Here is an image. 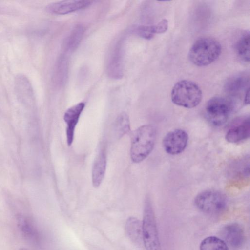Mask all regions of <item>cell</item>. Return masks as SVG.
<instances>
[{"instance_id":"1","label":"cell","mask_w":250,"mask_h":250,"mask_svg":"<svg viewBox=\"0 0 250 250\" xmlns=\"http://www.w3.org/2000/svg\"><path fill=\"white\" fill-rule=\"evenodd\" d=\"M156 137L155 128L151 125H143L132 133L130 157L134 163H140L149 155Z\"/></svg>"},{"instance_id":"2","label":"cell","mask_w":250,"mask_h":250,"mask_svg":"<svg viewBox=\"0 0 250 250\" xmlns=\"http://www.w3.org/2000/svg\"><path fill=\"white\" fill-rule=\"evenodd\" d=\"M222 46L216 39L203 37L192 44L188 53L190 61L198 66H205L215 62L220 56Z\"/></svg>"},{"instance_id":"3","label":"cell","mask_w":250,"mask_h":250,"mask_svg":"<svg viewBox=\"0 0 250 250\" xmlns=\"http://www.w3.org/2000/svg\"><path fill=\"white\" fill-rule=\"evenodd\" d=\"M172 102L187 108L197 106L202 99V92L194 82L183 80L178 82L173 87L171 93Z\"/></svg>"},{"instance_id":"4","label":"cell","mask_w":250,"mask_h":250,"mask_svg":"<svg viewBox=\"0 0 250 250\" xmlns=\"http://www.w3.org/2000/svg\"><path fill=\"white\" fill-rule=\"evenodd\" d=\"M235 102L230 97L215 96L210 98L205 107L208 120L215 126H221L227 121L235 107Z\"/></svg>"},{"instance_id":"5","label":"cell","mask_w":250,"mask_h":250,"mask_svg":"<svg viewBox=\"0 0 250 250\" xmlns=\"http://www.w3.org/2000/svg\"><path fill=\"white\" fill-rule=\"evenodd\" d=\"M143 245L146 250H162L159 240L155 214L151 201L146 198L142 221Z\"/></svg>"},{"instance_id":"6","label":"cell","mask_w":250,"mask_h":250,"mask_svg":"<svg viewBox=\"0 0 250 250\" xmlns=\"http://www.w3.org/2000/svg\"><path fill=\"white\" fill-rule=\"evenodd\" d=\"M194 204L201 211L209 215L223 213L227 206V200L222 192L207 190L199 193L195 198Z\"/></svg>"},{"instance_id":"7","label":"cell","mask_w":250,"mask_h":250,"mask_svg":"<svg viewBox=\"0 0 250 250\" xmlns=\"http://www.w3.org/2000/svg\"><path fill=\"white\" fill-rule=\"evenodd\" d=\"M219 233L221 239L229 248L233 250L241 248L245 243V231L239 223H231L226 225L220 230Z\"/></svg>"},{"instance_id":"8","label":"cell","mask_w":250,"mask_h":250,"mask_svg":"<svg viewBox=\"0 0 250 250\" xmlns=\"http://www.w3.org/2000/svg\"><path fill=\"white\" fill-rule=\"evenodd\" d=\"M188 142V135L182 129H177L167 133L163 140L164 149L171 155L178 154L186 148Z\"/></svg>"},{"instance_id":"9","label":"cell","mask_w":250,"mask_h":250,"mask_svg":"<svg viewBox=\"0 0 250 250\" xmlns=\"http://www.w3.org/2000/svg\"><path fill=\"white\" fill-rule=\"evenodd\" d=\"M92 1L89 0H62L50 3L46 7L48 12L56 15H65L85 8Z\"/></svg>"},{"instance_id":"10","label":"cell","mask_w":250,"mask_h":250,"mask_svg":"<svg viewBox=\"0 0 250 250\" xmlns=\"http://www.w3.org/2000/svg\"><path fill=\"white\" fill-rule=\"evenodd\" d=\"M229 127L226 133V140L232 143L241 142L248 139L250 134V121L249 117L238 119Z\"/></svg>"},{"instance_id":"11","label":"cell","mask_w":250,"mask_h":250,"mask_svg":"<svg viewBox=\"0 0 250 250\" xmlns=\"http://www.w3.org/2000/svg\"><path fill=\"white\" fill-rule=\"evenodd\" d=\"M85 106V104L80 102L68 108L64 114V120L66 124V138L68 146L72 144L76 126Z\"/></svg>"},{"instance_id":"12","label":"cell","mask_w":250,"mask_h":250,"mask_svg":"<svg viewBox=\"0 0 250 250\" xmlns=\"http://www.w3.org/2000/svg\"><path fill=\"white\" fill-rule=\"evenodd\" d=\"M123 49L122 42L117 43L111 55L107 66L109 76L113 79H120L123 75Z\"/></svg>"},{"instance_id":"13","label":"cell","mask_w":250,"mask_h":250,"mask_svg":"<svg viewBox=\"0 0 250 250\" xmlns=\"http://www.w3.org/2000/svg\"><path fill=\"white\" fill-rule=\"evenodd\" d=\"M249 82V75L242 73L237 74L227 80L224 89L230 96H235L249 88H247Z\"/></svg>"},{"instance_id":"14","label":"cell","mask_w":250,"mask_h":250,"mask_svg":"<svg viewBox=\"0 0 250 250\" xmlns=\"http://www.w3.org/2000/svg\"><path fill=\"white\" fill-rule=\"evenodd\" d=\"M125 230L130 240L137 246L143 244L142 222L137 218L130 217L125 224Z\"/></svg>"},{"instance_id":"15","label":"cell","mask_w":250,"mask_h":250,"mask_svg":"<svg viewBox=\"0 0 250 250\" xmlns=\"http://www.w3.org/2000/svg\"><path fill=\"white\" fill-rule=\"evenodd\" d=\"M106 166V158L105 153L101 151L96 158L92 171V180L93 186L98 187L104 177Z\"/></svg>"},{"instance_id":"16","label":"cell","mask_w":250,"mask_h":250,"mask_svg":"<svg viewBox=\"0 0 250 250\" xmlns=\"http://www.w3.org/2000/svg\"><path fill=\"white\" fill-rule=\"evenodd\" d=\"M17 220L18 228L25 237L32 240L38 239L39 233L37 229L30 218L22 215H18Z\"/></svg>"},{"instance_id":"17","label":"cell","mask_w":250,"mask_h":250,"mask_svg":"<svg viewBox=\"0 0 250 250\" xmlns=\"http://www.w3.org/2000/svg\"><path fill=\"white\" fill-rule=\"evenodd\" d=\"M250 32H244L237 40L235 45V51L238 57L244 62H250Z\"/></svg>"},{"instance_id":"18","label":"cell","mask_w":250,"mask_h":250,"mask_svg":"<svg viewBox=\"0 0 250 250\" xmlns=\"http://www.w3.org/2000/svg\"><path fill=\"white\" fill-rule=\"evenodd\" d=\"M83 26L78 24L71 31L65 42V49L70 52L75 50L79 46L84 33Z\"/></svg>"},{"instance_id":"19","label":"cell","mask_w":250,"mask_h":250,"mask_svg":"<svg viewBox=\"0 0 250 250\" xmlns=\"http://www.w3.org/2000/svg\"><path fill=\"white\" fill-rule=\"evenodd\" d=\"M68 61L65 56L61 55L58 59L54 73V80L56 84L62 85L65 82L68 74Z\"/></svg>"},{"instance_id":"20","label":"cell","mask_w":250,"mask_h":250,"mask_svg":"<svg viewBox=\"0 0 250 250\" xmlns=\"http://www.w3.org/2000/svg\"><path fill=\"white\" fill-rule=\"evenodd\" d=\"M200 250H229V248L221 238L208 236L202 241Z\"/></svg>"},{"instance_id":"21","label":"cell","mask_w":250,"mask_h":250,"mask_svg":"<svg viewBox=\"0 0 250 250\" xmlns=\"http://www.w3.org/2000/svg\"><path fill=\"white\" fill-rule=\"evenodd\" d=\"M130 121L127 114L121 113L116 119L115 124V130L117 135L120 138L130 131Z\"/></svg>"},{"instance_id":"22","label":"cell","mask_w":250,"mask_h":250,"mask_svg":"<svg viewBox=\"0 0 250 250\" xmlns=\"http://www.w3.org/2000/svg\"><path fill=\"white\" fill-rule=\"evenodd\" d=\"M136 32L139 36L147 40L152 39L156 33L155 25L139 26L136 29Z\"/></svg>"},{"instance_id":"23","label":"cell","mask_w":250,"mask_h":250,"mask_svg":"<svg viewBox=\"0 0 250 250\" xmlns=\"http://www.w3.org/2000/svg\"><path fill=\"white\" fill-rule=\"evenodd\" d=\"M155 26L156 33H163L167 30L168 21L166 19H163Z\"/></svg>"},{"instance_id":"24","label":"cell","mask_w":250,"mask_h":250,"mask_svg":"<svg viewBox=\"0 0 250 250\" xmlns=\"http://www.w3.org/2000/svg\"><path fill=\"white\" fill-rule=\"evenodd\" d=\"M250 88H248L246 91L244 97V102L245 104H249Z\"/></svg>"},{"instance_id":"25","label":"cell","mask_w":250,"mask_h":250,"mask_svg":"<svg viewBox=\"0 0 250 250\" xmlns=\"http://www.w3.org/2000/svg\"><path fill=\"white\" fill-rule=\"evenodd\" d=\"M18 250H28V249L24 248H21Z\"/></svg>"}]
</instances>
